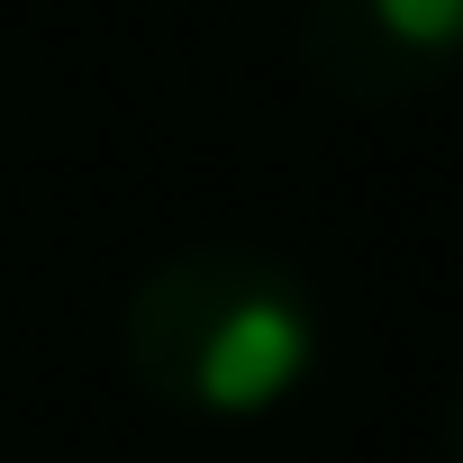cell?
<instances>
[{
    "label": "cell",
    "mask_w": 463,
    "mask_h": 463,
    "mask_svg": "<svg viewBox=\"0 0 463 463\" xmlns=\"http://www.w3.org/2000/svg\"><path fill=\"white\" fill-rule=\"evenodd\" d=\"M327 354L318 291L291 255L246 237H200L137 273L118 309V364L128 382L173 418L246 427L273 418Z\"/></svg>",
    "instance_id": "6da1fadb"
},
{
    "label": "cell",
    "mask_w": 463,
    "mask_h": 463,
    "mask_svg": "<svg viewBox=\"0 0 463 463\" xmlns=\"http://www.w3.org/2000/svg\"><path fill=\"white\" fill-rule=\"evenodd\" d=\"M300 73L345 109H409L463 73V0H300Z\"/></svg>",
    "instance_id": "7a4b0ae2"
},
{
    "label": "cell",
    "mask_w": 463,
    "mask_h": 463,
    "mask_svg": "<svg viewBox=\"0 0 463 463\" xmlns=\"http://www.w3.org/2000/svg\"><path fill=\"white\" fill-rule=\"evenodd\" d=\"M445 454L463 463V373H454V400H445Z\"/></svg>",
    "instance_id": "3957f363"
}]
</instances>
